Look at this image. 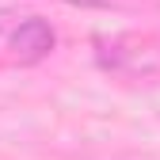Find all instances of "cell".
I'll list each match as a JSON object with an SVG mask.
<instances>
[{"label": "cell", "instance_id": "1", "mask_svg": "<svg viewBox=\"0 0 160 160\" xmlns=\"http://www.w3.org/2000/svg\"><path fill=\"white\" fill-rule=\"evenodd\" d=\"M53 27L46 23V19H23L15 31H12V50H15V57L19 61H42V57H50V50H53Z\"/></svg>", "mask_w": 160, "mask_h": 160}, {"label": "cell", "instance_id": "2", "mask_svg": "<svg viewBox=\"0 0 160 160\" xmlns=\"http://www.w3.org/2000/svg\"><path fill=\"white\" fill-rule=\"evenodd\" d=\"M65 4H76V8H103L111 0H65Z\"/></svg>", "mask_w": 160, "mask_h": 160}]
</instances>
